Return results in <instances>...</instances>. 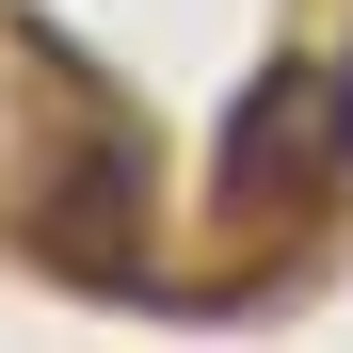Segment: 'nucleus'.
Returning <instances> with one entry per match:
<instances>
[{
	"label": "nucleus",
	"mask_w": 353,
	"mask_h": 353,
	"mask_svg": "<svg viewBox=\"0 0 353 353\" xmlns=\"http://www.w3.org/2000/svg\"><path fill=\"white\" fill-rule=\"evenodd\" d=\"M321 161H337V176H353V65H337V81H321Z\"/></svg>",
	"instance_id": "nucleus-2"
},
{
	"label": "nucleus",
	"mask_w": 353,
	"mask_h": 353,
	"mask_svg": "<svg viewBox=\"0 0 353 353\" xmlns=\"http://www.w3.org/2000/svg\"><path fill=\"white\" fill-rule=\"evenodd\" d=\"M129 193H145V145L112 129L81 176H48V193H32V257H48V273H81V289H129V273H145V241H129Z\"/></svg>",
	"instance_id": "nucleus-1"
}]
</instances>
